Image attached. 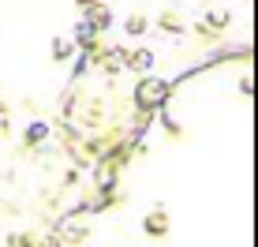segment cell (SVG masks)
<instances>
[{
  "mask_svg": "<svg viewBox=\"0 0 258 247\" xmlns=\"http://www.w3.org/2000/svg\"><path fill=\"white\" fill-rule=\"evenodd\" d=\"M168 98H172V83L161 75H146L142 72L139 86H135V105L142 112H157L161 105H168Z\"/></svg>",
  "mask_w": 258,
  "mask_h": 247,
  "instance_id": "cell-1",
  "label": "cell"
},
{
  "mask_svg": "<svg viewBox=\"0 0 258 247\" xmlns=\"http://www.w3.org/2000/svg\"><path fill=\"white\" fill-rule=\"evenodd\" d=\"M142 232L150 236V240H165L168 232H172V214H168V206H154L146 217H142Z\"/></svg>",
  "mask_w": 258,
  "mask_h": 247,
  "instance_id": "cell-2",
  "label": "cell"
},
{
  "mask_svg": "<svg viewBox=\"0 0 258 247\" xmlns=\"http://www.w3.org/2000/svg\"><path fill=\"white\" fill-rule=\"evenodd\" d=\"M228 23H232V8H225V4H221V8H210V12L202 15L199 23H195V30H199V34H206V38H213V34H217V30H225Z\"/></svg>",
  "mask_w": 258,
  "mask_h": 247,
  "instance_id": "cell-3",
  "label": "cell"
},
{
  "mask_svg": "<svg viewBox=\"0 0 258 247\" xmlns=\"http://www.w3.org/2000/svg\"><path fill=\"white\" fill-rule=\"evenodd\" d=\"M71 41H75V49H86L90 56L97 52V30H94V23L86 19V15H79L75 30H71Z\"/></svg>",
  "mask_w": 258,
  "mask_h": 247,
  "instance_id": "cell-4",
  "label": "cell"
},
{
  "mask_svg": "<svg viewBox=\"0 0 258 247\" xmlns=\"http://www.w3.org/2000/svg\"><path fill=\"white\" fill-rule=\"evenodd\" d=\"M86 214H68L64 221H60V228H56V236H60V243H68V240H86V221H83Z\"/></svg>",
  "mask_w": 258,
  "mask_h": 247,
  "instance_id": "cell-5",
  "label": "cell"
},
{
  "mask_svg": "<svg viewBox=\"0 0 258 247\" xmlns=\"http://www.w3.org/2000/svg\"><path fill=\"white\" fill-rule=\"evenodd\" d=\"M123 68L127 72H150L154 68V52H150L146 45H135V49H123Z\"/></svg>",
  "mask_w": 258,
  "mask_h": 247,
  "instance_id": "cell-6",
  "label": "cell"
},
{
  "mask_svg": "<svg viewBox=\"0 0 258 247\" xmlns=\"http://www.w3.org/2000/svg\"><path fill=\"white\" fill-rule=\"evenodd\" d=\"M116 169H120V157H101L97 169H94L97 188H112V183H116Z\"/></svg>",
  "mask_w": 258,
  "mask_h": 247,
  "instance_id": "cell-7",
  "label": "cell"
},
{
  "mask_svg": "<svg viewBox=\"0 0 258 247\" xmlns=\"http://www.w3.org/2000/svg\"><path fill=\"white\" fill-rule=\"evenodd\" d=\"M83 15L94 23V30H97V34L112 26V12H109V4H105V0H101V4H94V8H83Z\"/></svg>",
  "mask_w": 258,
  "mask_h": 247,
  "instance_id": "cell-8",
  "label": "cell"
},
{
  "mask_svg": "<svg viewBox=\"0 0 258 247\" xmlns=\"http://www.w3.org/2000/svg\"><path fill=\"white\" fill-rule=\"evenodd\" d=\"M157 26H161L165 34H183V30H187L191 23L183 19L180 12H161V15H157Z\"/></svg>",
  "mask_w": 258,
  "mask_h": 247,
  "instance_id": "cell-9",
  "label": "cell"
},
{
  "mask_svg": "<svg viewBox=\"0 0 258 247\" xmlns=\"http://www.w3.org/2000/svg\"><path fill=\"white\" fill-rule=\"evenodd\" d=\"M71 56H75L71 34H56V38H52V60H71Z\"/></svg>",
  "mask_w": 258,
  "mask_h": 247,
  "instance_id": "cell-10",
  "label": "cell"
},
{
  "mask_svg": "<svg viewBox=\"0 0 258 247\" xmlns=\"http://www.w3.org/2000/svg\"><path fill=\"white\" fill-rule=\"evenodd\" d=\"M123 30L131 34V38H142V34L150 30V19L142 12H135V15H127V19H123Z\"/></svg>",
  "mask_w": 258,
  "mask_h": 247,
  "instance_id": "cell-11",
  "label": "cell"
},
{
  "mask_svg": "<svg viewBox=\"0 0 258 247\" xmlns=\"http://www.w3.org/2000/svg\"><path fill=\"white\" fill-rule=\"evenodd\" d=\"M26 146H38V143H45V139H49V124L45 120H34L30 124V128H26Z\"/></svg>",
  "mask_w": 258,
  "mask_h": 247,
  "instance_id": "cell-12",
  "label": "cell"
},
{
  "mask_svg": "<svg viewBox=\"0 0 258 247\" xmlns=\"http://www.w3.org/2000/svg\"><path fill=\"white\" fill-rule=\"evenodd\" d=\"M123 68V45H109V56H105V75H120Z\"/></svg>",
  "mask_w": 258,
  "mask_h": 247,
  "instance_id": "cell-13",
  "label": "cell"
},
{
  "mask_svg": "<svg viewBox=\"0 0 258 247\" xmlns=\"http://www.w3.org/2000/svg\"><path fill=\"white\" fill-rule=\"evenodd\" d=\"M86 68H90V52L86 49H79V56H71V75H86Z\"/></svg>",
  "mask_w": 258,
  "mask_h": 247,
  "instance_id": "cell-14",
  "label": "cell"
},
{
  "mask_svg": "<svg viewBox=\"0 0 258 247\" xmlns=\"http://www.w3.org/2000/svg\"><path fill=\"white\" fill-rule=\"evenodd\" d=\"M157 112H161V124H165V131H168V135H180V131H183V128H180V120H176L172 112L165 109V105H161V109H157Z\"/></svg>",
  "mask_w": 258,
  "mask_h": 247,
  "instance_id": "cell-15",
  "label": "cell"
},
{
  "mask_svg": "<svg viewBox=\"0 0 258 247\" xmlns=\"http://www.w3.org/2000/svg\"><path fill=\"white\" fill-rule=\"evenodd\" d=\"M251 86H254V83H251V75L239 79V94H251Z\"/></svg>",
  "mask_w": 258,
  "mask_h": 247,
  "instance_id": "cell-16",
  "label": "cell"
},
{
  "mask_svg": "<svg viewBox=\"0 0 258 247\" xmlns=\"http://www.w3.org/2000/svg\"><path fill=\"white\" fill-rule=\"evenodd\" d=\"M94 4H101V0H75V8L83 12V8H94Z\"/></svg>",
  "mask_w": 258,
  "mask_h": 247,
  "instance_id": "cell-17",
  "label": "cell"
}]
</instances>
